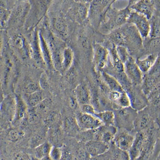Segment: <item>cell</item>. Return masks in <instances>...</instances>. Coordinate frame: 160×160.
Instances as JSON below:
<instances>
[{"instance_id":"obj_12","label":"cell","mask_w":160,"mask_h":160,"mask_svg":"<svg viewBox=\"0 0 160 160\" xmlns=\"http://www.w3.org/2000/svg\"><path fill=\"white\" fill-rule=\"evenodd\" d=\"M76 119L80 130L82 131L95 130L103 125L95 115L85 113L81 111L77 114Z\"/></svg>"},{"instance_id":"obj_27","label":"cell","mask_w":160,"mask_h":160,"mask_svg":"<svg viewBox=\"0 0 160 160\" xmlns=\"http://www.w3.org/2000/svg\"><path fill=\"white\" fill-rule=\"evenodd\" d=\"M113 47L110 49V53L112 58V62L114 68L119 73H122L125 71V66L123 63L117 52L116 46L112 43Z\"/></svg>"},{"instance_id":"obj_1","label":"cell","mask_w":160,"mask_h":160,"mask_svg":"<svg viewBox=\"0 0 160 160\" xmlns=\"http://www.w3.org/2000/svg\"><path fill=\"white\" fill-rule=\"evenodd\" d=\"M154 128L137 132L132 146L128 151L131 160L151 155L158 141V133Z\"/></svg>"},{"instance_id":"obj_6","label":"cell","mask_w":160,"mask_h":160,"mask_svg":"<svg viewBox=\"0 0 160 160\" xmlns=\"http://www.w3.org/2000/svg\"><path fill=\"white\" fill-rule=\"evenodd\" d=\"M49 22L48 21L50 31L57 38L65 40L69 35L70 30L66 18L61 12L51 14Z\"/></svg>"},{"instance_id":"obj_40","label":"cell","mask_w":160,"mask_h":160,"mask_svg":"<svg viewBox=\"0 0 160 160\" xmlns=\"http://www.w3.org/2000/svg\"><path fill=\"white\" fill-rule=\"evenodd\" d=\"M148 48L151 50H158L159 49L160 47V38H151V40L148 41Z\"/></svg>"},{"instance_id":"obj_33","label":"cell","mask_w":160,"mask_h":160,"mask_svg":"<svg viewBox=\"0 0 160 160\" xmlns=\"http://www.w3.org/2000/svg\"><path fill=\"white\" fill-rule=\"evenodd\" d=\"M116 50L118 57L123 63L125 64L129 59L130 56L126 47L118 45L116 46Z\"/></svg>"},{"instance_id":"obj_13","label":"cell","mask_w":160,"mask_h":160,"mask_svg":"<svg viewBox=\"0 0 160 160\" xmlns=\"http://www.w3.org/2000/svg\"><path fill=\"white\" fill-rule=\"evenodd\" d=\"M127 22L134 24L142 38H146L149 35L150 23L145 16L136 12H131Z\"/></svg>"},{"instance_id":"obj_47","label":"cell","mask_w":160,"mask_h":160,"mask_svg":"<svg viewBox=\"0 0 160 160\" xmlns=\"http://www.w3.org/2000/svg\"><path fill=\"white\" fill-rule=\"evenodd\" d=\"M157 160H160V157H158Z\"/></svg>"},{"instance_id":"obj_46","label":"cell","mask_w":160,"mask_h":160,"mask_svg":"<svg viewBox=\"0 0 160 160\" xmlns=\"http://www.w3.org/2000/svg\"><path fill=\"white\" fill-rule=\"evenodd\" d=\"M103 160H110L108 152L104 154Z\"/></svg>"},{"instance_id":"obj_43","label":"cell","mask_w":160,"mask_h":160,"mask_svg":"<svg viewBox=\"0 0 160 160\" xmlns=\"http://www.w3.org/2000/svg\"><path fill=\"white\" fill-rule=\"evenodd\" d=\"M69 106L72 109H76L78 106V103L75 97H70L69 100Z\"/></svg>"},{"instance_id":"obj_9","label":"cell","mask_w":160,"mask_h":160,"mask_svg":"<svg viewBox=\"0 0 160 160\" xmlns=\"http://www.w3.org/2000/svg\"><path fill=\"white\" fill-rule=\"evenodd\" d=\"M136 131L123 128H118L112 145L123 151L128 152L135 140Z\"/></svg>"},{"instance_id":"obj_5","label":"cell","mask_w":160,"mask_h":160,"mask_svg":"<svg viewBox=\"0 0 160 160\" xmlns=\"http://www.w3.org/2000/svg\"><path fill=\"white\" fill-rule=\"evenodd\" d=\"M10 43L15 57L23 61L31 59L30 41L22 33L14 32L10 37Z\"/></svg>"},{"instance_id":"obj_7","label":"cell","mask_w":160,"mask_h":160,"mask_svg":"<svg viewBox=\"0 0 160 160\" xmlns=\"http://www.w3.org/2000/svg\"><path fill=\"white\" fill-rule=\"evenodd\" d=\"M158 111L159 110L148 105L143 109L138 111L134 122V130L138 132L155 128L154 118Z\"/></svg>"},{"instance_id":"obj_3","label":"cell","mask_w":160,"mask_h":160,"mask_svg":"<svg viewBox=\"0 0 160 160\" xmlns=\"http://www.w3.org/2000/svg\"><path fill=\"white\" fill-rule=\"evenodd\" d=\"M131 3V1H129L128 5L121 9L110 7L106 14V16L108 17V20L103 22L101 26L102 31L106 32H112L125 25L131 12L130 8Z\"/></svg>"},{"instance_id":"obj_29","label":"cell","mask_w":160,"mask_h":160,"mask_svg":"<svg viewBox=\"0 0 160 160\" xmlns=\"http://www.w3.org/2000/svg\"><path fill=\"white\" fill-rule=\"evenodd\" d=\"M16 107L17 118L18 120H22L27 116L28 108L26 104L20 97H17Z\"/></svg>"},{"instance_id":"obj_16","label":"cell","mask_w":160,"mask_h":160,"mask_svg":"<svg viewBox=\"0 0 160 160\" xmlns=\"http://www.w3.org/2000/svg\"><path fill=\"white\" fill-rule=\"evenodd\" d=\"M125 64L126 75L131 84L136 86L142 84L143 79L142 72L138 68L134 58L130 57Z\"/></svg>"},{"instance_id":"obj_11","label":"cell","mask_w":160,"mask_h":160,"mask_svg":"<svg viewBox=\"0 0 160 160\" xmlns=\"http://www.w3.org/2000/svg\"><path fill=\"white\" fill-rule=\"evenodd\" d=\"M115 1H95L90 2L88 15L92 18H98V24L105 21L106 14Z\"/></svg>"},{"instance_id":"obj_37","label":"cell","mask_w":160,"mask_h":160,"mask_svg":"<svg viewBox=\"0 0 160 160\" xmlns=\"http://www.w3.org/2000/svg\"><path fill=\"white\" fill-rule=\"evenodd\" d=\"M24 135V133L18 129H13L11 130L9 132V138L11 141H18L19 138H22Z\"/></svg>"},{"instance_id":"obj_32","label":"cell","mask_w":160,"mask_h":160,"mask_svg":"<svg viewBox=\"0 0 160 160\" xmlns=\"http://www.w3.org/2000/svg\"><path fill=\"white\" fill-rule=\"evenodd\" d=\"M27 113V119L30 123H37L39 121L40 115L39 112L35 108H31Z\"/></svg>"},{"instance_id":"obj_25","label":"cell","mask_w":160,"mask_h":160,"mask_svg":"<svg viewBox=\"0 0 160 160\" xmlns=\"http://www.w3.org/2000/svg\"><path fill=\"white\" fill-rule=\"evenodd\" d=\"M103 78L110 91H125L118 80L115 77L105 72L102 73Z\"/></svg>"},{"instance_id":"obj_20","label":"cell","mask_w":160,"mask_h":160,"mask_svg":"<svg viewBox=\"0 0 160 160\" xmlns=\"http://www.w3.org/2000/svg\"><path fill=\"white\" fill-rule=\"evenodd\" d=\"M75 96L80 105L91 104L92 97L89 88L87 86L81 83L77 87L75 91Z\"/></svg>"},{"instance_id":"obj_23","label":"cell","mask_w":160,"mask_h":160,"mask_svg":"<svg viewBox=\"0 0 160 160\" xmlns=\"http://www.w3.org/2000/svg\"><path fill=\"white\" fill-rule=\"evenodd\" d=\"M95 115L103 125L115 126V116L113 110H106L99 112L98 111Z\"/></svg>"},{"instance_id":"obj_17","label":"cell","mask_w":160,"mask_h":160,"mask_svg":"<svg viewBox=\"0 0 160 160\" xmlns=\"http://www.w3.org/2000/svg\"><path fill=\"white\" fill-rule=\"evenodd\" d=\"M111 145L97 140H91L84 143V147L91 157L103 155L109 150Z\"/></svg>"},{"instance_id":"obj_19","label":"cell","mask_w":160,"mask_h":160,"mask_svg":"<svg viewBox=\"0 0 160 160\" xmlns=\"http://www.w3.org/2000/svg\"><path fill=\"white\" fill-rule=\"evenodd\" d=\"M38 36L41 56L46 68L50 70L54 69L49 48L40 29L38 30Z\"/></svg>"},{"instance_id":"obj_38","label":"cell","mask_w":160,"mask_h":160,"mask_svg":"<svg viewBox=\"0 0 160 160\" xmlns=\"http://www.w3.org/2000/svg\"><path fill=\"white\" fill-rule=\"evenodd\" d=\"M148 74L153 75H160V58L158 57L155 64L148 71Z\"/></svg>"},{"instance_id":"obj_21","label":"cell","mask_w":160,"mask_h":160,"mask_svg":"<svg viewBox=\"0 0 160 160\" xmlns=\"http://www.w3.org/2000/svg\"><path fill=\"white\" fill-rule=\"evenodd\" d=\"M108 50L105 47L96 44L94 46V61L99 68H103L106 62L108 54Z\"/></svg>"},{"instance_id":"obj_45","label":"cell","mask_w":160,"mask_h":160,"mask_svg":"<svg viewBox=\"0 0 160 160\" xmlns=\"http://www.w3.org/2000/svg\"><path fill=\"white\" fill-rule=\"evenodd\" d=\"M104 154L98 156L91 157L89 160H103Z\"/></svg>"},{"instance_id":"obj_30","label":"cell","mask_w":160,"mask_h":160,"mask_svg":"<svg viewBox=\"0 0 160 160\" xmlns=\"http://www.w3.org/2000/svg\"><path fill=\"white\" fill-rule=\"evenodd\" d=\"M151 23L150 24L151 30L149 35L151 38H159L160 36V18L158 16H153L151 19Z\"/></svg>"},{"instance_id":"obj_26","label":"cell","mask_w":160,"mask_h":160,"mask_svg":"<svg viewBox=\"0 0 160 160\" xmlns=\"http://www.w3.org/2000/svg\"><path fill=\"white\" fill-rule=\"evenodd\" d=\"M112 145L108 151L110 160H131L128 152L122 151Z\"/></svg>"},{"instance_id":"obj_18","label":"cell","mask_w":160,"mask_h":160,"mask_svg":"<svg viewBox=\"0 0 160 160\" xmlns=\"http://www.w3.org/2000/svg\"><path fill=\"white\" fill-rule=\"evenodd\" d=\"M142 91L147 97L160 89V75L147 74L143 77Z\"/></svg>"},{"instance_id":"obj_2","label":"cell","mask_w":160,"mask_h":160,"mask_svg":"<svg viewBox=\"0 0 160 160\" xmlns=\"http://www.w3.org/2000/svg\"><path fill=\"white\" fill-rule=\"evenodd\" d=\"M52 2L50 1H30L31 7L24 27L27 31L31 32L37 28L46 16Z\"/></svg>"},{"instance_id":"obj_31","label":"cell","mask_w":160,"mask_h":160,"mask_svg":"<svg viewBox=\"0 0 160 160\" xmlns=\"http://www.w3.org/2000/svg\"><path fill=\"white\" fill-rule=\"evenodd\" d=\"M52 148L48 143L43 142L35 148V154L37 157L42 158L49 155Z\"/></svg>"},{"instance_id":"obj_34","label":"cell","mask_w":160,"mask_h":160,"mask_svg":"<svg viewBox=\"0 0 160 160\" xmlns=\"http://www.w3.org/2000/svg\"><path fill=\"white\" fill-rule=\"evenodd\" d=\"M40 89L41 88H40L39 84L32 81H28L26 82L24 87V90L26 93L27 94L33 93L40 91L41 90Z\"/></svg>"},{"instance_id":"obj_39","label":"cell","mask_w":160,"mask_h":160,"mask_svg":"<svg viewBox=\"0 0 160 160\" xmlns=\"http://www.w3.org/2000/svg\"><path fill=\"white\" fill-rule=\"evenodd\" d=\"M49 155L50 158L52 160H59L62 156V153L59 148L54 147L51 148Z\"/></svg>"},{"instance_id":"obj_8","label":"cell","mask_w":160,"mask_h":160,"mask_svg":"<svg viewBox=\"0 0 160 160\" xmlns=\"http://www.w3.org/2000/svg\"><path fill=\"white\" fill-rule=\"evenodd\" d=\"M115 116V126L118 128L134 130V122L138 111L132 107L113 110Z\"/></svg>"},{"instance_id":"obj_35","label":"cell","mask_w":160,"mask_h":160,"mask_svg":"<svg viewBox=\"0 0 160 160\" xmlns=\"http://www.w3.org/2000/svg\"><path fill=\"white\" fill-rule=\"evenodd\" d=\"M65 127L66 129L69 132L78 131L80 130L76 118L72 117H68L66 119Z\"/></svg>"},{"instance_id":"obj_44","label":"cell","mask_w":160,"mask_h":160,"mask_svg":"<svg viewBox=\"0 0 160 160\" xmlns=\"http://www.w3.org/2000/svg\"><path fill=\"white\" fill-rule=\"evenodd\" d=\"M4 45V38L2 34L0 33V54L2 51L3 47Z\"/></svg>"},{"instance_id":"obj_42","label":"cell","mask_w":160,"mask_h":160,"mask_svg":"<svg viewBox=\"0 0 160 160\" xmlns=\"http://www.w3.org/2000/svg\"><path fill=\"white\" fill-rule=\"evenodd\" d=\"M43 139V138H42V136L38 135H35L32 138V145L37 148L38 146L42 143L41 142H42Z\"/></svg>"},{"instance_id":"obj_4","label":"cell","mask_w":160,"mask_h":160,"mask_svg":"<svg viewBox=\"0 0 160 160\" xmlns=\"http://www.w3.org/2000/svg\"><path fill=\"white\" fill-rule=\"evenodd\" d=\"M30 7V1H16L7 23L8 28L17 30L25 27Z\"/></svg>"},{"instance_id":"obj_24","label":"cell","mask_w":160,"mask_h":160,"mask_svg":"<svg viewBox=\"0 0 160 160\" xmlns=\"http://www.w3.org/2000/svg\"><path fill=\"white\" fill-rule=\"evenodd\" d=\"M74 61V53L70 47H66L64 50L61 72L65 73L72 66Z\"/></svg>"},{"instance_id":"obj_10","label":"cell","mask_w":160,"mask_h":160,"mask_svg":"<svg viewBox=\"0 0 160 160\" xmlns=\"http://www.w3.org/2000/svg\"><path fill=\"white\" fill-rule=\"evenodd\" d=\"M68 10V16L79 23L84 22L88 16L91 1H74Z\"/></svg>"},{"instance_id":"obj_15","label":"cell","mask_w":160,"mask_h":160,"mask_svg":"<svg viewBox=\"0 0 160 160\" xmlns=\"http://www.w3.org/2000/svg\"><path fill=\"white\" fill-rule=\"evenodd\" d=\"M155 1L142 0V1H131L130 8L135 12L143 15L148 21L151 20L155 10Z\"/></svg>"},{"instance_id":"obj_36","label":"cell","mask_w":160,"mask_h":160,"mask_svg":"<svg viewBox=\"0 0 160 160\" xmlns=\"http://www.w3.org/2000/svg\"><path fill=\"white\" fill-rule=\"evenodd\" d=\"M81 112L90 115H95L97 112L96 109L91 104H85L80 105Z\"/></svg>"},{"instance_id":"obj_14","label":"cell","mask_w":160,"mask_h":160,"mask_svg":"<svg viewBox=\"0 0 160 160\" xmlns=\"http://www.w3.org/2000/svg\"><path fill=\"white\" fill-rule=\"evenodd\" d=\"M115 126L103 125L97 129L93 130V140L102 141L111 145L118 131Z\"/></svg>"},{"instance_id":"obj_28","label":"cell","mask_w":160,"mask_h":160,"mask_svg":"<svg viewBox=\"0 0 160 160\" xmlns=\"http://www.w3.org/2000/svg\"><path fill=\"white\" fill-rule=\"evenodd\" d=\"M43 100V95L40 90L33 93L28 94L27 103L30 108H35Z\"/></svg>"},{"instance_id":"obj_41","label":"cell","mask_w":160,"mask_h":160,"mask_svg":"<svg viewBox=\"0 0 160 160\" xmlns=\"http://www.w3.org/2000/svg\"><path fill=\"white\" fill-rule=\"evenodd\" d=\"M39 85L40 88L43 89H47L48 88V78L45 75L41 76L40 78Z\"/></svg>"},{"instance_id":"obj_22","label":"cell","mask_w":160,"mask_h":160,"mask_svg":"<svg viewBox=\"0 0 160 160\" xmlns=\"http://www.w3.org/2000/svg\"><path fill=\"white\" fill-rule=\"evenodd\" d=\"M158 56L159 55H158V53L151 54L145 59H138L135 62L141 72H148L155 64Z\"/></svg>"}]
</instances>
